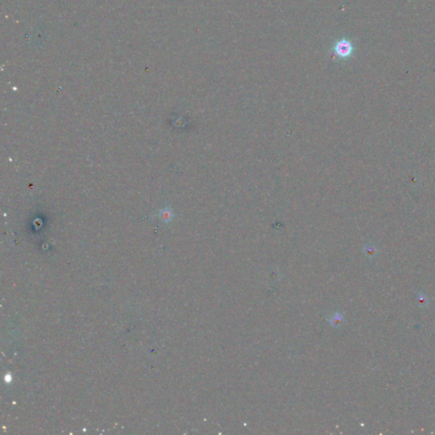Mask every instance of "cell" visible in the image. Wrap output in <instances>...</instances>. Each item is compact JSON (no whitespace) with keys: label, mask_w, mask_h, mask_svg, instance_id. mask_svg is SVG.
I'll use <instances>...</instances> for the list:
<instances>
[{"label":"cell","mask_w":435,"mask_h":435,"mask_svg":"<svg viewBox=\"0 0 435 435\" xmlns=\"http://www.w3.org/2000/svg\"><path fill=\"white\" fill-rule=\"evenodd\" d=\"M354 45L351 41L348 40L345 37H342L340 39L336 41L333 45L331 46V54L336 57L338 60H348V58L352 56L354 53Z\"/></svg>","instance_id":"1"},{"label":"cell","mask_w":435,"mask_h":435,"mask_svg":"<svg viewBox=\"0 0 435 435\" xmlns=\"http://www.w3.org/2000/svg\"><path fill=\"white\" fill-rule=\"evenodd\" d=\"M416 303L420 308H424L429 304V297L422 292H419L416 297Z\"/></svg>","instance_id":"2"},{"label":"cell","mask_w":435,"mask_h":435,"mask_svg":"<svg viewBox=\"0 0 435 435\" xmlns=\"http://www.w3.org/2000/svg\"><path fill=\"white\" fill-rule=\"evenodd\" d=\"M365 254H366V255L369 256V257L372 258V257H374L376 254H377V249H376L374 247H368V248H366V249H365Z\"/></svg>","instance_id":"3"}]
</instances>
